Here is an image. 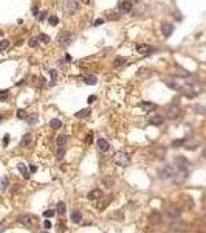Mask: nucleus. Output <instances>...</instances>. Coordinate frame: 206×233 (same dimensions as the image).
<instances>
[{"instance_id": "obj_1", "label": "nucleus", "mask_w": 206, "mask_h": 233, "mask_svg": "<svg viewBox=\"0 0 206 233\" xmlns=\"http://www.w3.org/2000/svg\"><path fill=\"white\" fill-rule=\"evenodd\" d=\"M173 176H175V168H173V165H169V163H166L158 171V177L163 179V180H166V179H172Z\"/></svg>"}, {"instance_id": "obj_2", "label": "nucleus", "mask_w": 206, "mask_h": 233, "mask_svg": "<svg viewBox=\"0 0 206 233\" xmlns=\"http://www.w3.org/2000/svg\"><path fill=\"white\" fill-rule=\"evenodd\" d=\"M73 41H74V34L70 33V31H62V33H59V36H57V42L64 47H68Z\"/></svg>"}, {"instance_id": "obj_3", "label": "nucleus", "mask_w": 206, "mask_h": 233, "mask_svg": "<svg viewBox=\"0 0 206 233\" xmlns=\"http://www.w3.org/2000/svg\"><path fill=\"white\" fill-rule=\"evenodd\" d=\"M113 162L119 166H127L129 162H130V157L126 152H122V151H118V152H115V155H113Z\"/></svg>"}, {"instance_id": "obj_4", "label": "nucleus", "mask_w": 206, "mask_h": 233, "mask_svg": "<svg viewBox=\"0 0 206 233\" xmlns=\"http://www.w3.org/2000/svg\"><path fill=\"white\" fill-rule=\"evenodd\" d=\"M78 8H79V3L76 2V0H67V2L64 3V13H65V16L74 14L76 11H78Z\"/></svg>"}, {"instance_id": "obj_5", "label": "nucleus", "mask_w": 206, "mask_h": 233, "mask_svg": "<svg viewBox=\"0 0 206 233\" xmlns=\"http://www.w3.org/2000/svg\"><path fill=\"white\" fill-rule=\"evenodd\" d=\"M180 112H181V107L178 104H171V106H167V109H166V115H167L169 120H173V118H177L180 115Z\"/></svg>"}, {"instance_id": "obj_6", "label": "nucleus", "mask_w": 206, "mask_h": 233, "mask_svg": "<svg viewBox=\"0 0 206 233\" xmlns=\"http://www.w3.org/2000/svg\"><path fill=\"white\" fill-rule=\"evenodd\" d=\"M189 177V172L186 171V170H183V168H180V171H175V176H173L172 179H173V182L177 183V185H180V183H183V182H186V179Z\"/></svg>"}, {"instance_id": "obj_7", "label": "nucleus", "mask_w": 206, "mask_h": 233, "mask_svg": "<svg viewBox=\"0 0 206 233\" xmlns=\"http://www.w3.org/2000/svg\"><path fill=\"white\" fill-rule=\"evenodd\" d=\"M156 48L152 47V45H147V44H138L137 45V51L139 55H152V53H155Z\"/></svg>"}, {"instance_id": "obj_8", "label": "nucleus", "mask_w": 206, "mask_h": 233, "mask_svg": "<svg viewBox=\"0 0 206 233\" xmlns=\"http://www.w3.org/2000/svg\"><path fill=\"white\" fill-rule=\"evenodd\" d=\"M132 8H133V3L130 2V0H122L121 3H118V9H119V13H124V14L132 13Z\"/></svg>"}, {"instance_id": "obj_9", "label": "nucleus", "mask_w": 206, "mask_h": 233, "mask_svg": "<svg viewBox=\"0 0 206 233\" xmlns=\"http://www.w3.org/2000/svg\"><path fill=\"white\" fill-rule=\"evenodd\" d=\"M167 214L171 216L172 219H180V214H181V208L178 205H171L167 208Z\"/></svg>"}, {"instance_id": "obj_10", "label": "nucleus", "mask_w": 206, "mask_h": 233, "mask_svg": "<svg viewBox=\"0 0 206 233\" xmlns=\"http://www.w3.org/2000/svg\"><path fill=\"white\" fill-rule=\"evenodd\" d=\"M147 123L150 124V126H161L163 123H164V117L163 115H152V117H149V120H147Z\"/></svg>"}, {"instance_id": "obj_11", "label": "nucleus", "mask_w": 206, "mask_h": 233, "mask_svg": "<svg viewBox=\"0 0 206 233\" xmlns=\"http://www.w3.org/2000/svg\"><path fill=\"white\" fill-rule=\"evenodd\" d=\"M173 30H175V26H173L172 24H163V25H161V34L164 36V37L172 36Z\"/></svg>"}, {"instance_id": "obj_12", "label": "nucleus", "mask_w": 206, "mask_h": 233, "mask_svg": "<svg viewBox=\"0 0 206 233\" xmlns=\"http://www.w3.org/2000/svg\"><path fill=\"white\" fill-rule=\"evenodd\" d=\"M102 196H104V193H102V190H99V188H95V190H91V191L88 193V200H99V199H102Z\"/></svg>"}, {"instance_id": "obj_13", "label": "nucleus", "mask_w": 206, "mask_h": 233, "mask_svg": "<svg viewBox=\"0 0 206 233\" xmlns=\"http://www.w3.org/2000/svg\"><path fill=\"white\" fill-rule=\"evenodd\" d=\"M17 221H19L23 227L30 229L31 224H33V216H31V214H22V216H19V219H17Z\"/></svg>"}, {"instance_id": "obj_14", "label": "nucleus", "mask_w": 206, "mask_h": 233, "mask_svg": "<svg viewBox=\"0 0 206 233\" xmlns=\"http://www.w3.org/2000/svg\"><path fill=\"white\" fill-rule=\"evenodd\" d=\"M96 146H98V149H99L101 152H107V151L110 149V143H108L105 138H98Z\"/></svg>"}, {"instance_id": "obj_15", "label": "nucleus", "mask_w": 206, "mask_h": 233, "mask_svg": "<svg viewBox=\"0 0 206 233\" xmlns=\"http://www.w3.org/2000/svg\"><path fill=\"white\" fill-rule=\"evenodd\" d=\"M183 146L186 149H189V151H194L195 148H198V142H197V140H194V138H184Z\"/></svg>"}, {"instance_id": "obj_16", "label": "nucleus", "mask_w": 206, "mask_h": 233, "mask_svg": "<svg viewBox=\"0 0 206 233\" xmlns=\"http://www.w3.org/2000/svg\"><path fill=\"white\" fill-rule=\"evenodd\" d=\"M175 162H177V165L180 168H183V170H186V168L189 166V160L184 155H180V154L175 155Z\"/></svg>"}, {"instance_id": "obj_17", "label": "nucleus", "mask_w": 206, "mask_h": 233, "mask_svg": "<svg viewBox=\"0 0 206 233\" xmlns=\"http://www.w3.org/2000/svg\"><path fill=\"white\" fill-rule=\"evenodd\" d=\"M149 222L152 225H158L161 222V214L158 213V211H152L150 216H149Z\"/></svg>"}, {"instance_id": "obj_18", "label": "nucleus", "mask_w": 206, "mask_h": 233, "mask_svg": "<svg viewBox=\"0 0 206 233\" xmlns=\"http://www.w3.org/2000/svg\"><path fill=\"white\" fill-rule=\"evenodd\" d=\"M139 106H141V109H143L144 112H150V110H155L156 109V104H155V103H150V101H143Z\"/></svg>"}, {"instance_id": "obj_19", "label": "nucleus", "mask_w": 206, "mask_h": 233, "mask_svg": "<svg viewBox=\"0 0 206 233\" xmlns=\"http://www.w3.org/2000/svg\"><path fill=\"white\" fill-rule=\"evenodd\" d=\"M31 140H33V135L28 132V134H25L23 137H22V140H20V148H26V146H28L30 143H31Z\"/></svg>"}, {"instance_id": "obj_20", "label": "nucleus", "mask_w": 206, "mask_h": 233, "mask_svg": "<svg viewBox=\"0 0 206 233\" xmlns=\"http://www.w3.org/2000/svg\"><path fill=\"white\" fill-rule=\"evenodd\" d=\"M67 142H68V135H65V134L57 135V138H56V145L57 146H65Z\"/></svg>"}, {"instance_id": "obj_21", "label": "nucleus", "mask_w": 206, "mask_h": 233, "mask_svg": "<svg viewBox=\"0 0 206 233\" xmlns=\"http://www.w3.org/2000/svg\"><path fill=\"white\" fill-rule=\"evenodd\" d=\"M17 170L20 171V174L23 176V179H30V171H28V168H26L23 163H19L17 165Z\"/></svg>"}, {"instance_id": "obj_22", "label": "nucleus", "mask_w": 206, "mask_h": 233, "mask_svg": "<svg viewBox=\"0 0 206 233\" xmlns=\"http://www.w3.org/2000/svg\"><path fill=\"white\" fill-rule=\"evenodd\" d=\"M84 83L88 84V86H95L98 83V78L95 76V75H87V76L84 78Z\"/></svg>"}, {"instance_id": "obj_23", "label": "nucleus", "mask_w": 206, "mask_h": 233, "mask_svg": "<svg viewBox=\"0 0 206 233\" xmlns=\"http://www.w3.org/2000/svg\"><path fill=\"white\" fill-rule=\"evenodd\" d=\"M99 200H101V199H99ZM112 200H113V197H112V196H108L107 199H102L101 202L98 204V208H99V210H104V208L107 207V205H108V204L112 202Z\"/></svg>"}, {"instance_id": "obj_24", "label": "nucleus", "mask_w": 206, "mask_h": 233, "mask_svg": "<svg viewBox=\"0 0 206 233\" xmlns=\"http://www.w3.org/2000/svg\"><path fill=\"white\" fill-rule=\"evenodd\" d=\"M169 229H171V230H180V229H181L180 219H172V221L169 222Z\"/></svg>"}, {"instance_id": "obj_25", "label": "nucleus", "mask_w": 206, "mask_h": 233, "mask_svg": "<svg viewBox=\"0 0 206 233\" xmlns=\"http://www.w3.org/2000/svg\"><path fill=\"white\" fill-rule=\"evenodd\" d=\"M71 221L74 222V224H79V222L82 221V213H81V211H73L71 213Z\"/></svg>"}, {"instance_id": "obj_26", "label": "nucleus", "mask_w": 206, "mask_h": 233, "mask_svg": "<svg viewBox=\"0 0 206 233\" xmlns=\"http://www.w3.org/2000/svg\"><path fill=\"white\" fill-rule=\"evenodd\" d=\"M154 154H155L156 159L163 160V159H164V155H166V149H164V148H156V149L154 151Z\"/></svg>"}, {"instance_id": "obj_27", "label": "nucleus", "mask_w": 206, "mask_h": 233, "mask_svg": "<svg viewBox=\"0 0 206 233\" xmlns=\"http://www.w3.org/2000/svg\"><path fill=\"white\" fill-rule=\"evenodd\" d=\"M50 126H51V129H61L62 128V121L59 120V118H53V120L50 121Z\"/></svg>"}, {"instance_id": "obj_28", "label": "nucleus", "mask_w": 206, "mask_h": 233, "mask_svg": "<svg viewBox=\"0 0 206 233\" xmlns=\"http://www.w3.org/2000/svg\"><path fill=\"white\" fill-rule=\"evenodd\" d=\"M90 112H91V110L88 109V107H87V109H82V110L76 112V113H74V117H76V118H82V117H88V115H90Z\"/></svg>"}, {"instance_id": "obj_29", "label": "nucleus", "mask_w": 206, "mask_h": 233, "mask_svg": "<svg viewBox=\"0 0 206 233\" xmlns=\"http://www.w3.org/2000/svg\"><path fill=\"white\" fill-rule=\"evenodd\" d=\"M25 121L28 123V124H34L37 121V113H28L26 118H25Z\"/></svg>"}, {"instance_id": "obj_30", "label": "nucleus", "mask_w": 206, "mask_h": 233, "mask_svg": "<svg viewBox=\"0 0 206 233\" xmlns=\"http://www.w3.org/2000/svg\"><path fill=\"white\" fill-rule=\"evenodd\" d=\"M164 83H166L167 86H169L171 89H173V90H180V89H181L180 86H178V84H177V83H175V81H173V79H166Z\"/></svg>"}, {"instance_id": "obj_31", "label": "nucleus", "mask_w": 206, "mask_h": 233, "mask_svg": "<svg viewBox=\"0 0 206 233\" xmlns=\"http://www.w3.org/2000/svg\"><path fill=\"white\" fill-rule=\"evenodd\" d=\"M9 45H11V44H9V41L2 39V41H0V53H2V51H6L8 48H9Z\"/></svg>"}, {"instance_id": "obj_32", "label": "nucleus", "mask_w": 206, "mask_h": 233, "mask_svg": "<svg viewBox=\"0 0 206 233\" xmlns=\"http://www.w3.org/2000/svg\"><path fill=\"white\" fill-rule=\"evenodd\" d=\"M59 24V17L57 16H48V25L50 26H56Z\"/></svg>"}, {"instance_id": "obj_33", "label": "nucleus", "mask_w": 206, "mask_h": 233, "mask_svg": "<svg viewBox=\"0 0 206 233\" xmlns=\"http://www.w3.org/2000/svg\"><path fill=\"white\" fill-rule=\"evenodd\" d=\"M126 61H127V59H126V58H122V56H119V58H115V61H113V66H115V67L124 66V64H126Z\"/></svg>"}, {"instance_id": "obj_34", "label": "nucleus", "mask_w": 206, "mask_h": 233, "mask_svg": "<svg viewBox=\"0 0 206 233\" xmlns=\"http://www.w3.org/2000/svg\"><path fill=\"white\" fill-rule=\"evenodd\" d=\"M102 183H104V185H107V187H113V185H115V179L104 177V179H102Z\"/></svg>"}, {"instance_id": "obj_35", "label": "nucleus", "mask_w": 206, "mask_h": 233, "mask_svg": "<svg viewBox=\"0 0 206 233\" xmlns=\"http://www.w3.org/2000/svg\"><path fill=\"white\" fill-rule=\"evenodd\" d=\"M37 39H39V42H43V44H48V42H50V36H48V34H45V33H40Z\"/></svg>"}, {"instance_id": "obj_36", "label": "nucleus", "mask_w": 206, "mask_h": 233, "mask_svg": "<svg viewBox=\"0 0 206 233\" xmlns=\"http://www.w3.org/2000/svg\"><path fill=\"white\" fill-rule=\"evenodd\" d=\"M194 112L200 113V115H206V107L205 106H194Z\"/></svg>"}, {"instance_id": "obj_37", "label": "nucleus", "mask_w": 206, "mask_h": 233, "mask_svg": "<svg viewBox=\"0 0 206 233\" xmlns=\"http://www.w3.org/2000/svg\"><path fill=\"white\" fill-rule=\"evenodd\" d=\"M64 155H65V148H64V146H57V149H56V157H57V159H62Z\"/></svg>"}, {"instance_id": "obj_38", "label": "nucleus", "mask_w": 206, "mask_h": 233, "mask_svg": "<svg viewBox=\"0 0 206 233\" xmlns=\"http://www.w3.org/2000/svg\"><path fill=\"white\" fill-rule=\"evenodd\" d=\"M65 211H67V207H65V204H64V202H59V204H57V213L64 214Z\"/></svg>"}, {"instance_id": "obj_39", "label": "nucleus", "mask_w": 206, "mask_h": 233, "mask_svg": "<svg viewBox=\"0 0 206 233\" xmlns=\"http://www.w3.org/2000/svg\"><path fill=\"white\" fill-rule=\"evenodd\" d=\"M9 96V90H0V101H5Z\"/></svg>"}, {"instance_id": "obj_40", "label": "nucleus", "mask_w": 206, "mask_h": 233, "mask_svg": "<svg viewBox=\"0 0 206 233\" xmlns=\"http://www.w3.org/2000/svg\"><path fill=\"white\" fill-rule=\"evenodd\" d=\"M26 115H28V112H26V110H23V109H19L17 110V118H20V120H25Z\"/></svg>"}, {"instance_id": "obj_41", "label": "nucleus", "mask_w": 206, "mask_h": 233, "mask_svg": "<svg viewBox=\"0 0 206 233\" xmlns=\"http://www.w3.org/2000/svg\"><path fill=\"white\" fill-rule=\"evenodd\" d=\"M8 183H9V182H8V177L5 176V177L2 179V187H0V188H2V191H6V190H8Z\"/></svg>"}, {"instance_id": "obj_42", "label": "nucleus", "mask_w": 206, "mask_h": 233, "mask_svg": "<svg viewBox=\"0 0 206 233\" xmlns=\"http://www.w3.org/2000/svg\"><path fill=\"white\" fill-rule=\"evenodd\" d=\"M28 45L30 47H37L39 45V39H37V37H31V39L28 41Z\"/></svg>"}, {"instance_id": "obj_43", "label": "nucleus", "mask_w": 206, "mask_h": 233, "mask_svg": "<svg viewBox=\"0 0 206 233\" xmlns=\"http://www.w3.org/2000/svg\"><path fill=\"white\" fill-rule=\"evenodd\" d=\"M50 73H51V86H54L56 84V79H57V72L56 70H51Z\"/></svg>"}, {"instance_id": "obj_44", "label": "nucleus", "mask_w": 206, "mask_h": 233, "mask_svg": "<svg viewBox=\"0 0 206 233\" xmlns=\"http://www.w3.org/2000/svg\"><path fill=\"white\" fill-rule=\"evenodd\" d=\"M112 218H113V219H122V211H121V210H116L115 213L112 214Z\"/></svg>"}, {"instance_id": "obj_45", "label": "nucleus", "mask_w": 206, "mask_h": 233, "mask_svg": "<svg viewBox=\"0 0 206 233\" xmlns=\"http://www.w3.org/2000/svg\"><path fill=\"white\" fill-rule=\"evenodd\" d=\"M183 143H184V138H181V140H173L172 146H173V148H177V146H183Z\"/></svg>"}, {"instance_id": "obj_46", "label": "nucleus", "mask_w": 206, "mask_h": 233, "mask_svg": "<svg viewBox=\"0 0 206 233\" xmlns=\"http://www.w3.org/2000/svg\"><path fill=\"white\" fill-rule=\"evenodd\" d=\"M47 17H48V11H42L39 16H37V19H39V20H45Z\"/></svg>"}, {"instance_id": "obj_47", "label": "nucleus", "mask_w": 206, "mask_h": 233, "mask_svg": "<svg viewBox=\"0 0 206 233\" xmlns=\"http://www.w3.org/2000/svg\"><path fill=\"white\" fill-rule=\"evenodd\" d=\"M43 216H47V218H51V216H54V211H53V210H47V211H43Z\"/></svg>"}, {"instance_id": "obj_48", "label": "nucleus", "mask_w": 206, "mask_h": 233, "mask_svg": "<svg viewBox=\"0 0 206 233\" xmlns=\"http://www.w3.org/2000/svg\"><path fill=\"white\" fill-rule=\"evenodd\" d=\"M101 24H104V19H96L95 22H93V25H95V26H98V25H101Z\"/></svg>"}, {"instance_id": "obj_49", "label": "nucleus", "mask_w": 206, "mask_h": 233, "mask_svg": "<svg viewBox=\"0 0 206 233\" xmlns=\"http://www.w3.org/2000/svg\"><path fill=\"white\" fill-rule=\"evenodd\" d=\"M31 11H33V14H34V16H39V9H37V6H33Z\"/></svg>"}, {"instance_id": "obj_50", "label": "nucleus", "mask_w": 206, "mask_h": 233, "mask_svg": "<svg viewBox=\"0 0 206 233\" xmlns=\"http://www.w3.org/2000/svg\"><path fill=\"white\" fill-rule=\"evenodd\" d=\"M43 227H45V229H50V227H51V222H50V221H45V222H43Z\"/></svg>"}, {"instance_id": "obj_51", "label": "nucleus", "mask_w": 206, "mask_h": 233, "mask_svg": "<svg viewBox=\"0 0 206 233\" xmlns=\"http://www.w3.org/2000/svg\"><path fill=\"white\" fill-rule=\"evenodd\" d=\"M91 137H93V135H91V134H90V135H87V138H85V142H87V143H88V145L91 143V140H93V138H91Z\"/></svg>"}, {"instance_id": "obj_52", "label": "nucleus", "mask_w": 206, "mask_h": 233, "mask_svg": "<svg viewBox=\"0 0 206 233\" xmlns=\"http://www.w3.org/2000/svg\"><path fill=\"white\" fill-rule=\"evenodd\" d=\"M9 143V135H5V138H3V145H8Z\"/></svg>"}, {"instance_id": "obj_53", "label": "nucleus", "mask_w": 206, "mask_h": 233, "mask_svg": "<svg viewBox=\"0 0 206 233\" xmlns=\"http://www.w3.org/2000/svg\"><path fill=\"white\" fill-rule=\"evenodd\" d=\"M95 100H96V96H95V95H91V96H88V103H90V104H91V103H93Z\"/></svg>"}, {"instance_id": "obj_54", "label": "nucleus", "mask_w": 206, "mask_h": 233, "mask_svg": "<svg viewBox=\"0 0 206 233\" xmlns=\"http://www.w3.org/2000/svg\"><path fill=\"white\" fill-rule=\"evenodd\" d=\"M5 229H6V225H5V222H2V224H0V232H3Z\"/></svg>"}, {"instance_id": "obj_55", "label": "nucleus", "mask_w": 206, "mask_h": 233, "mask_svg": "<svg viewBox=\"0 0 206 233\" xmlns=\"http://www.w3.org/2000/svg\"><path fill=\"white\" fill-rule=\"evenodd\" d=\"M36 170H37V168H36L34 165H31V166H30V171H31V172H36Z\"/></svg>"}, {"instance_id": "obj_56", "label": "nucleus", "mask_w": 206, "mask_h": 233, "mask_svg": "<svg viewBox=\"0 0 206 233\" xmlns=\"http://www.w3.org/2000/svg\"><path fill=\"white\" fill-rule=\"evenodd\" d=\"M65 61H68V62H71V56H70V55H65Z\"/></svg>"}, {"instance_id": "obj_57", "label": "nucleus", "mask_w": 206, "mask_h": 233, "mask_svg": "<svg viewBox=\"0 0 206 233\" xmlns=\"http://www.w3.org/2000/svg\"><path fill=\"white\" fill-rule=\"evenodd\" d=\"M130 2H132V3H139L141 0H130Z\"/></svg>"}, {"instance_id": "obj_58", "label": "nucleus", "mask_w": 206, "mask_h": 233, "mask_svg": "<svg viewBox=\"0 0 206 233\" xmlns=\"http://www.w3.org/2000/svg\"><path fill=\"white\" fill-rule=\"evenodd\" d=\"M2 120H3V117H2V115H0V121H2Z\"/></svg>"}, {"instance_id": "obj_59", "label": "nucleus", "mask_w": 206, "mask_h": 233, "mask_svg": "<svg viewBox=\"0 0 206 233\" xmlns=\"http://www.w3.org/2000/svg\"><path fill=\"white\" fill-rule=\"evenodd\" d=\"M203 155H205V157H206V149H205V152H203Z\"/></svg>"}, {"instance_id": "obj_60", "label": "nucleus", "mask_w": 206, "mask_h": 233, "mask_svg": "<svg viewBox=\"0 0 206 233\" xmlns=\"http://www.w3.org/2000/svg\"><path fill=\"white\" fill-rule=\"evenodd\" d=\"M42 233H47V232H42Z\"/></svg>"}, {"instance_id": "obj_61", "label": "nucleus", "mask_w": 206, "mask_h": 233, "mask_svg": "<svg viewBox=\"0 0 206 233\" xmlns=\"http://www.w3.org/2000/svg\"><path fill=\"white\" fill-rule=\"evenodd\" d=\"M205 211H206V210H205Z\"/></svg>"}]
</instances>
